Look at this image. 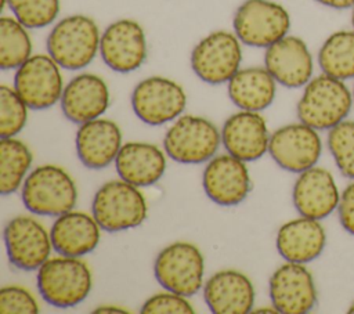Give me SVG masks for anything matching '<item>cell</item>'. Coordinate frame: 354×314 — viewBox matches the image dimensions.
Segmentation results:
<instances>
[{"instance_id":"cell-2","label":"cell","mask_w":354,"mask_h":314,"mask_svg":"<svg viewBox=\"0 0 354 314\" xmlns=\"http://www.w3.org/2000/svg\"><path fill=\"white\" fill-rule=\"evenodd\" d=\"M101 35L95 21L83 14L59 19L46 41L47 54L64 69L77 71L93 62L100 51Z\"/></svg>"},{"instance_id":"cell-26","label":"cell","mask_w":354,"mask_h":314,"mask_svg":"<svg viewBox=\"0 0 354 314\" xmlns=\"http://www.w3.org/2000/svg\"><path fill=\"white\" fill-rule=\"evenodd\" d=\"M227 84L230 100L242 111L260 112L272 104L277 94V80L266 66L239 69Z\"/></svg>"},{"instance_id":"cell-29","label":"cell","mask_w":354,"mask_h":314,"mask_svg":"<svg viewBox=\"0 0 354 314\" xmlns=\"http://www.w3.org/2000/svg\"><path fill=\"white\" fill-rule=\"evenodd\" d=\"M15 17L0 18V66L1 69H17L32 57V40Z\"/></svg>"},{"instance_id":"cell-40","label":"cell","mask_w":354,"mask_h":314,"mask_svg":"<svg viewBox=\"0 0 354 314\" xmlns=\"http://www.w3.org/2000/svg\"><path fill=\"white\" fill-rule=\"evenodd\" d=\"M347 311H348V313H351V314H354V300H353V302H351V304L348 306Z\"/></svg>"},{"instance_id":"cell-27","label":"cell","mask_w":354,"mask_h":314,"mask_svg":"<svg viewBox=\"0 0 354 314\" xmlns=\"http://www.w3.org/2000/svg\"><path fill=\"white\" fill-rule=\"evenodd\" d=\"M317 62L322 73L340 80H354V29L332 32L321 44Z\"/></svg>"},{"instance_id":"cell-13","label":"cell","mask_w":354,"mask_h":314,"mask_svg":"<svg viewBox=\"0 0 354 314\" xmlns=\"http://www.w3.org/2000/svg\"><path fill=\"white\" fill-rule=\"evenodd\" d=\"M100 54L108 68L119 73L138 69L147 59V37L142 26L129 18L109 24L101 33Z\"/></svg>"},{"instance_id":"cell-39","label":"cell","mask_w":354,"mask_h":314,"mask_svg":"<svg viewBox=\"0 0 354 314\" xmlns=\"http://www.w3.org/2000/svg\"><path fill=\"white\" fill-rule=\"evenodd\" d=\"M350 21H351V28L354 29V7L351 8V15H350Z\"/></svg>"},{"instance_id":"cell-12","label":"cell","mask_w":354,"mask_h":314,"mask_svg":"<svg viewBox=\"0 0 354 314\" xmlns=\"http://www.w3.org/2000/svg\"><path fill=\"white\" fill-rule=\"evenodd\" d=\"M268 152L279 167L299 174L318 163L322 141L314 127L303 122L290 123L270 136Z\"/></svg>"},{"instance_id":"cell-34","label":"cell","mask_w":354,"mask_h":314,"mask_svg":"<svg viewBox=\"0 0 354 314\" xmlns=\"http://www.w3.org/2000/svg\"><path fill=\"white\" fill-rule=\"evenodd\" d=\"M141 313L144 314H192L194 308L191 303L174 292L158 293L151 296L141 307Z\"/></svg>"},{"instance_id":"cell-8","label":"cell","mask_w":354,"mask_h":314,"mask_svg":"<svg viewBox=\"0 0 354 314\" xmlns=\"http://www.w3.org/2000/svg\"><path fill=\"white\" fill-rule=\"evenodd\" d=\"M189 62L194 73L205 83H228L241 69V40L232 32L214 30L196 43Z\"/></svg>"},{"instance_id":"cell-15","label":"cell","mask_w":354,"mask_h":314,"mask_svg":"<svg viewBox=\"0 0 354 314\" xmlns=\"http://www.w3.org/2000/svg\"><path fill=\"white\" fill-rule=\"evenodd\" d=\"M8 260L19 270L32 271L48 260L53 243L46 228L29 216H17L4 227Z\"/></svg>"},{"instance_id":"cell-20","label":"cell","mask_w":354,"mask_h":314,"mask_svg":"<svg viewBox=\"0 0 354 314\" xmlns=\"http://www.w3.org/2000/svg\"><path fill=\"white\" fill-rule=\"evenodd\" d=\"M109 107V90L105 80L94 73H79L64 87L61 108L66 119L84 123L100 118Z\"/></svg>"},{"instance_id":"cell-16","label":"cell","mask_w":354,"mask_h":314,"mask_svg":"<svg viewBox=\"0 0 354 314\" xmlns=\"http://www.w3.org/2000/svg\"><path fill=\"white\" fill-rule=\"evenodd\" d=\"M264 66L278 84L288 89L304 87L314 76V58L307 43L286 35L264 53Z\"/></svg>"},{"instance_id":"cell-36","label":"cell","mask_w":354,"mask_h":314,"mask_svg":"<svg viewBox=\"0 0 354 314\" xmlns=\"http://www.w3.org/2000/svg\"><path fill=\"white\" fill-rule=\"evenodd\" d=\"M314 1L332 10H351L354 7V0H314Z\"/></svg>"},{"instance_id":"cell-21","label":"cell","mask_w":354,"mask_h":314,"mask_svg":"<svg viewBox=\"0 0 354 314\" xmlns=\"http://www.w3.org/2000/svg\"><path fill=\"white\" fill-rule=\"evenodd\" d=\"M122 148V131L109 119H93L80 124L76 133V154L88 169L111 165Z\"/></svg>"},{"instance_id":"cell-9","label":"cell","mask_w":354,"mask_h":314,"mask_svg":"<svg viewBox=\"0 0 354 314\" xmlns=\"http://www.w3.org/2000/svg\"><path fill=\"white\" fill-rule=\"evenodd\" d=\"M205 263L201 250L189 242H174L159 252L153 263L158 282L170 292L194 296L203 285Z\"/></svg>"},{"instance_id":"cell-18","label":"cell","mask_w":354,"mask_h":314,"mask_svg":"<svg viewBox=\"0 0 354 314\" xmlns=\"http://www.w3.org/2000/svg\"><path fill=\"white\" fill-rule=\"evenodd\" d=\"M202 184L206 195L221 206L241 203L250 191V178L245 162L230 154L210 159L203 170Z\"/></svg>"},{"instance_id":"cell-5","label":"cell","mask_w":354,"mask_h":314,"mask_svg":"<svg viewBox=\"0 0 354 314\" xmlns=\"http://www.w3.org/2000/svg\"><path fill=\"white\" fill-rule=\"evenodd\" d=\"M93 216L108 232L138 227L147 217V202L138 187L112 180L102 184L94 195Z\"/></svg>"},{"instance_id":"cell-4","label":"cell","mask_w":354,"mask_h":314,"mask_svg":"<svg viewBox=\"0 0 354 314\" xmlns=\"http://www.w3.org/2000/svg\"><path fill=\"white\" fill-rule=\"evenodd\" d=\"M76 199L72 177L54 165L36 167L22 185V202L35 214L61 216L75 207Z\"/></svg>"},{"instance_id":"cell-19","label":"cell","mask_w":354,"mask_h":314,"mask_svg":"<svg viewBox=\"0 0 354 314\" xmlns=\"http://www.w3.org/2000/svg\"><path fill=\"white\" fill-rule=\"evenodd\" d=\"M221 142L230 155L243 162L256 160L268 151L267 123L259 112H236L225 120L221 130Z\"/></svg>"},{"instance_id":"cell-30","label":"cell","mask_w":354,"mask_h":314,"mask_svg":"<svg viewBox=\"0 0 354 314\" xmlns=\"http://www.w3.org/2000/svg\"><path fill=\"white\" fill-rule=\"evenodd\" d=\"M6 6L28 29H39L57 19L61 3L59 0H1V10Z\"/></svg>"},{"instance_id":"cell-1","label":"cell","mask_w":354,"mask_h":314,"mask_svg":"<svg viewBox=\"0 0 354 314\" xmlns=\"http://www.w3.org/2000/svg\"><path fill=\"white\" fill-rule=\"evenodd\" d=\"M353 104L354 98L347 82L321 72L303 87L296 112L300 122L322 131L346 120Z\"/></svg>"},{"instance_id":"cell-33","label":"cell","mask_w":354,"mask_h":314,"mask_svg":"<svg viewBox=\"0 0 354 314\" xmlns=\"http://www.w3.org/2000/svg\"><path fill=\"white\" fill-rule=\"evenodd\" d=\"M39 311L36 299L21 286H4L0 290V313L1 314H35Z\"/></svg>"},{"instance_id":"cell-28","label":"cell","mask_w":354,"mask_h":314,"mask_svg":"<svg viewBox=\"0 0 354 314\" xmlns=\"http://www.w3.org/2000/svg\"><path fill=\"white\" fill-rule=\"evenodd\" d=\"M32 163L29 148L14 137L0 141V192L8 195L15 192Z\"/></svg>"},{"instance_id":"cell-11","label":"cell","mask_w":354,"mask_h":314,"mask_svg":"<svg viewBox=\"0 0 354 314\" xmlns=\"http://www.w3.org/2000/svg\"><path fill=\"white\" fill-rule=\"evenodd\" d=\"M187 105L184 89L163 76H149L134 87L131 107L137 118L151 126H160L177 119Z\"/></svg>"},{"instance_id":"cell-37","label":"cell","mask_w":354,"mask_h":314,"mask_svg":"<svg viewBox=\"0 0 354 314\" xmlns=\"http://www.w3.org/2000/svg\"><path fill=\"white\" fill-rule=\"evenodd\" d=\"M94 313H127V310L115 306H102L94 310Z\"/></svg>"},{"instance_id":"cell-32","label":"cell","mask_w":354,"mask_h":314,"mask_svg":"<svg viewBox=\"0 0 354 314\" xmlns=\"http://www.w3.org/2000/svg\"><path fill=\"white\" fill-rule=\"evenodd\" d=\"M28 105L14 87L0 86V137H14L28 119Z\"/></svg>"},{"instance_id":"cell-41","label":"cell","mask_w":354,"mask_h":314,"mask_svg":"<svg viewBox=\"0 0 354 314\" xmlns=\"http://www.w3.org/2000/svg\"><path fill=\"white\" fill-rule=\"evenodd\" d=\"M354 82V80H353ZM351 93H353V98H354V83H353V87H351Z\"/></svg>"},{"instance_id":"cell-35","label":"cell","mask_w":354,"mask_h":314,"mask_svg":"<svg viewBox=\"0 0 354 314\" xmlns=\"http://www.w3.org/2000/svg\"><path fill=\"white\" fill-rule=\"evenodd\" d=\"M337 217L343 230L354 237V180H351L340 192Z\"/></svg>"},{"instance_id":"cell-10","label":"cell","mask_w":354,"mask_h":314,"mask_svg":"<svg viewBox=\"0 0 354 314\" xmlns=\"http://www.w3.org/2000/svg\"><path fill=\"white\" fill-rule=\"evenodd\" d=\"M61 66L50 54H33L15 69L14 89L30 109H47L61 101Z\"/></svg>"},{"instance_id":"cell-31","label":"cell","mask_w":354,"mask_h":314,"mask_svg":"<svg viewBox=\"0 0 354 314\" xmlns=\"http://www.w3.org/2000/svg\"><path fill=\"white\" fill-rule=\"evenodd\" d=\"M326 144L339 172L354 180V120L346 119L328 130Z\"/></svg>"},{"instance_id":"cell-38","label":"cell","mask_w":354,"mask_h":314,"mask_svg":"<svg viewBox=\"0 0 354 314\" xmlns=\"http://www.w3.org/2000/svg\"><path fill=\"white\" fill-rule=\"evenodd\" d=\"M254 313H278V311L275 307H272V308H257L254 310Z\"/></svg>"},{"instance_id":"cell-14","label":"cell","mask_w":354,"mask_h":314,"mask_svg":"<svg viewBox=\"0 0 354 314\" xmlns=\"http://www.w3.org/2000/svg\"><path fill=\"white\" fill-rule=\"evenodd\" d=\"M270 299L278 313H310L317 304V286L306 264L286 261L278 267L270 278Z\"/></svg>"},{"instance_id":"cell-22","label":"cell","mask_w":354,"mask_h":314,"mask_svg":"<svg viewBox=\"0 0 354 314\" xmlns=\"http://www.w3.org/2000/svg\"><path fill=\"white\" fill-rule=\"evenodd\" d=\"M203 297L216 314H246L254 304V288L245 274L223 270L206 281Z\"/></svg>"},{"instance_id":"cell-25","label":"cell","mask_w":354,"mask_h":314,"mask_svg":"<svg viewBox=\"0 0 354 314\" xmlns=\"http://www.w3.org/2000/svg\"><path fill=\"white\" fill-rule=\"evenodd\" d=\"M115 166L122 180L136 187H149L163 176L166 159L156 145L133 141L122 145Z\"/></svg>"},{"instance_id":"cell-17","label":"cell","mask_w":354,"mask_h":314,"mask_svg":"<svg viewBox=\"0 0 354 314\" xmlns=\"http://www.w3.org/2000/svg\"><path fill=\"white\" fill-rule=\"evenodd\" d=\"M340 192L333 174L315 165L299 173L292 199L300 216L324 220L337 210Z\"/></svg>"},{"instance_id":"cell-23","label":"cell","mask_w":354,"mask_h":314,"mask_svg":"<svg viewBox=\"0 0 354 314\" xmlns=\"http://www.w3.org/2000/svg\"><path fill=\"white\" fill-rule=\"evenodd\" d=\"M275 243L286 261L307 264L324 252L326 232L321 220L300 216L279 227Z\"/></svg>"},{"instance_id":"cell-24","label":"cell","mask_w":354,"mask_h":314,"mask_svg":"<svg viewBox=\"0 0 354 314\" xmlns=\"http://www.w3.org/2000/svg\"><path fill=\"white\" fill-rule=\"evenodd\" d=\"M100 228L94 216L83 212H66L57 216L51 227L53 248L62 256H84L97 248L101 238Z\"/></svg>"},{"instance_id":"cell-3","label":"cell","mask_w":354,"mask_h":314,"mask_svg":"<svg viewBox=\"0 0 354 314\" xmlns=\"http://www.w3.org/2000/svg\"><path fill=\"white\" fill-rule=\"evenodd\" d=\"M37 289L51 306L68 308L83 302L91 290V273L79 257L48 259L37 270Z\"/></svg>"},{"instance_id":"cell-7","label":"cell","mask_w":354,"mask_h":314,"mask_svg":"<svg viewBox=\"0 0 354 314\" xmlns=\"http://www.w3.org/2000/svg\"><path fill=\"white\" fill-rule=\"evenodd\" d=\"M220 145V133L207 119L194 115L178 116L165 134L166 154L183 165L210 160Z\"/></svg>"},{"instance_id":"cell-6","label":"cell","mask_w":354,"mask_h":314,"mask_svg":"<svg viewBox=\"0 0 354 314\" xmlns=\"http://www.w3.org/2000/svg\"><path fill=\"white\" fill-rule=\"evenodd\" d=\"M232 26L241 43L267 48L289 35L290 14L272 0H245L234 14Z\"/></svg>"}]
</instances>
